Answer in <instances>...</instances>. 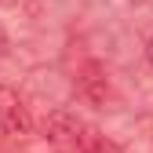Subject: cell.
<instances>
[{
	"label": "cell",
	"instance_id": "1",
	"mask_svg": "<svg viewBox=\"0 0 153 153\" xmlns=\"http://www.w3.org/2000/svg\"><path fill=\"white\" fill-rule=\"evenodd\" d=\"M48 139L59 149H80V153H99L102 139L91 124H84L73 109H55L48 117Z\"/></svg>",
	"mask_w": 153,
	"mask_h": 153
},
{
	"label": "cell",
	"instance_id": "2",
	"mask_svg": "<svg viewBox=\"0 0 153 153\" xmlns=\"http://www.w3.org/2000/svg\"><path fill=\"white\" fill-rule=\"evenodd\" d=\"M80 91H84V99H91L95 106L106 102V95H109V76L102 73V66H95V62L84 66V73H80Z\"/></svg>",
	"mask_w": 153,
	"mask_h": 153
},
{
	"label": "cell",
	"instance_id": "3",
	"mask_svg": "<svg viewBox=\"0 0 153 153\" xmlns=\"http://www.w3.org/2000/svg\"><path fill=\"white\" fill-rule=\"evenodd\" d=\"M0 124H4V131H7V135H15V139H22V135H29V131H33V117H29V109H26L22 102H15L4 117H0Z\"/></svg>",
	"mask_w": 153,
	"mask_h": 153
},
{
	"label": "cell",
	"instance_id": "4",
	"mask_svg": "<svg viewBox=\"0 0 153 153\" xmlns=\"http://www.w3.org/2000/svg\"><path fill=\"white\" fill-rule=\"evenodd\" d=\"M15 102H18V99H15V91H11L7 84H0V117H4V113H7Z\"/></svg>",
	"mask_w": 153,
	"mask_h": 153
},
{
	"label": "cell",
	"instance_id": "5",
	"mask_svg": "<svg viewBox=\"0 0 153 153\" xmlns=\"http://www.w3.org/2000/svg\"><path fill=\"white\" fill-rule=\"evenodd\" d=\"M0 55H7V29L0 26Z\"/></svg>",
	"mask_w": 153,
	"mask_h": 153
},
{
	"label": "cell",
	"instance_id": "6",
	"mask_svg": "<svg viewBox=\"0 0 153 153\" xmlns=\"http://www.w3.org/2000/svg\"><path fill=\"white\" fill-rule=\"evenodd\" d=\"M18 4V0H0V7H15Z\"/></svg>",
	"mask_w": 153,
	"mask_h": 153
},
{
	"label": "cell",
	"instance_id": "7",
	"mask_svg": "<svg viewBox=\"0 0 153 153\" xmlns=\"http://www.w3.org/2000/svg\"><path fill=\"white\" fill-rule=\"evenodd\" d=\"M149 59H153V36H149Z\"/></svg>",
	"mask_w": 153,
	"mask_h": 153
}]
</instances>
